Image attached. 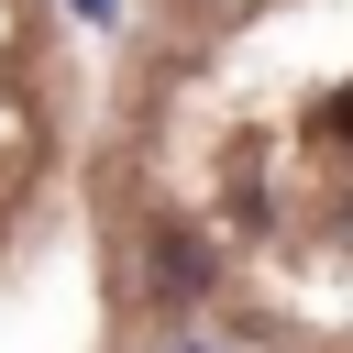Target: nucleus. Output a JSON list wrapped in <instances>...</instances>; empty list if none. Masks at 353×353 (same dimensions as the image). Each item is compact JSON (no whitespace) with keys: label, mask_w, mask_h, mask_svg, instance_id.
<instances>
[{"label":"nucleus","mask_w":353,"mask_h":353,"mask_svg":"<svg viewBox=\"0 0 353 353\" xmlns=\"http://www.w3.org/2000/svg\"><path fill=\"white\" fill-rule=\"evenodd\" d=\"M353 0H143L99 143L88 265L110 353H342Z\"/></svg>","instance_id":"1"},{"label":"nucleus","mask_w":353,"mask_h":353,"mask_svg":"<svg viewBox=\"0 0 353 353\" xmlns=\"http://www.w3.org/2000/svg\"><path fill=\"white\" fill-rule=\"evenodd\" d=\"M66 154V55H55V0H0V265L33 232L44 188Z\"/></svg>","instance_id":"2"}]
</instances>
